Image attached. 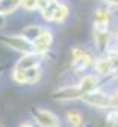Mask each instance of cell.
<instances>
[{"label":"cell","instance_id":"obj_1","mask_svg":"<svg viewBox=\"0 0 118 127\" xmlns=\"http://www.w3.org/2000/svg\"><path fill=\"white\" fill-rule=\"evenodd\" d=\"M0 43L15 52H19L21 55L34 53L32 41H30L21 32L19 34H0Z\"/></svg>","mask_w":118,"mask_h":127},{"label":"cell","instance_id":"obj_2","mask_svg":"<svg viewBox=\"0 0 118 127\" xmlns=\"http://www.w3.org/2000/svg\"><path fill=\"white\" fill-rule=\"evenodd\" d=\"M84 105H87L90 108H96V109H109L114 106V102H112V96L111 92H105V90H94V92H90L83 95V97L80 99Z\"/></svg>","mask_w":118,"mask_h":127},{"label":"cell","instance_id":"obj_3","mask_svg":"<svg viewBox=\"0 0 118 127\" xmlns=\"http://www.w3.org/2000/svg\"><path fill=\"white\" fill-rule=\"evenodd\" d=\"M50 97L58 102H74L83 97V92L78 87V84H63L55 89L50 93Z\"/></svg>","mask_w":118,"mask_h":127},{"label":"cell","instance_id":"obj_4","mask_svg":"<svg viewBox=\"0 0 118 127\" xmlns=\"http://www.w3.org/2000/svg\"><path fill=\"white\" fill-rule=\"evenodd\" d=\"M53 43H55V34H53V31H52L49 27H46V28H44V31L41 32V34H40V35L32 41L34 53H37V55H40V56L47 58V55H49V52H50V49H52Z\"/></svg>","mask_w":118,"mask_h":127},{"label":"cell","instance_id":"obj_5","mask_svg":"<svg viewBox=\"0 0 118 127\" xmlns=\"http://www.w3.org/2000/svg\"><path fill=\"white\" fill-rule=\"evenodd\" d=\"M31 117L40 127H60V120L56 114H53L49 109L41 108H31L30 109Z\"/></svg>","mask_w":118,"mask_h":127},{"label":"cell","instance_id":"obj_6","mask_svg":"<svg viewBox=\"0 0 118 127\" xmlns=\"http://www.w3.org/2000/svg\"><path fill=\"white\" fill-rule=\"evenodd\" d=\"M114 18H115L114 7H109V6H106V4H100V6L94 7L93 16H91V25L111 27Z\"/></svg>","mask_w":118,"mask_h":127},{"label":"cell","instance_id":"obj_7","mask_svg":"<svg viewBox=\"0 0 118 127\" xmlns=\"http://www.w3.org/2000/svg\"><path fill=\"white\" fill-rule=\"evenodd\" d=\"M114 69H115V68H114L112 62H111L106 56L99 55L97 58H94V64H93V69H91V71H93L97 77H100L102 80H103V78H111Z\"/></svg>","mask_w":118,"mask_h":127},{"label":"cell","instance_id":"obj_8","mask_svg":"<svg viewBox=\"0 0 118 127\" xmlns=\"http://www.w3.org/2000/svg\"><path fill=\"white\" fill-rule=\"evenodd\" d=\"M78 87L81 89L83 95L90 93V92H94L97 89H100L102 86V78L97 77L94 72H87V74H83L78 80Z\"/></svg>","mask_w":118,"mask_h":127},{"label":"cell","instance_id":"obj_9","mask_svg":"<svg viewBox=\"0 0 118 127\" xmlns=\"http://www.w3.org/2000/svg\"><path fill=\"white\" fill-rule=\"evenodd\" d=\"M93 64H94V56L90 52H86L77 61H71V71L81 77L83 74H87L88 71L93 69Z\"/></svg>","mask_w":118,"mask_h":127},{"label":"cell","instance_id":"obj_10","mask_svg":"<svg viewBox=\"0 0 118 127\" xmlns=\"http://www.w3.org/2000/svg\"><path fill=\"white\" fill-rule=\"evenodd\" d=\"M44 56H40L37 53H25V55H21L19 59L15 64V68H19V69H30L32 66H38L44 62Z\"/></svg>","mask_w":118,"mask_h":127},{"label":"cell","instance_id":"obj_11","mask_svg":"<svg viewBox=\"0 0 118 127\" xmlns=\"http://www.w3.org/2000/svg\"><path fill=\"white\" fill-rule=\"evenodd\" d=\"M69 13H71V9H69V4L65 1V0H60L53 13V19H52V24H63L68 18H69Z\"/></svg>","mask_w":118,"mask_h":127},{"label":"cell","instance_id":"obj_12","mask_svg":"<svg viewBox=\"0 0 118 127\" xmlns=\"http://www.w3.org/2000/svg\"><path fill=\"white\" fill-rule=\"evenodd\" d=\"M44 28H46V25H43V24H40V22H32V24H28V25H25V27H22V30H21V34L24 35V37H27L30 41H34L41 32L44 31Z\"/></svg>","mask_w":118,"mask_h":127},{"label":"cell","instance_id":"obj_13","mask_svg":"<svg viewBox=\"0 0 118 127\" xmlns=\"http://www.w3.org/2000/svg\"><path fill=\"white\" fill-rule=\"evenodd\" d=\"M25 72V86H34L43 78V68L41 65L32 66L30 69H24Z\"/></svg>","mask_w":118,"mask_h":127},{"label":"cell","instance_id":"obj_14","mask_svg":"<svg viewBox=\"0 0 118 127\" xmlns=\"http://www.w3.org/2000/svg\"><path fill=\"white\" fill-rule=\"evenodd\" d=\"M21 7V0H0V15L7 18Z\"/></svg>","mask_w":118,"mask_h":127},{"label":"cell","instance_id":"obj_15","mask_svg":"<svg viewBox=\"0 0 118 127\" xmlns=\"http://www.w3.org/2000/svg\"><path fill=\"white\" fill-rule=\"evenodd\" d=\"M65 120H66V124L69 127H81L83 123H84V117H83V114L78 109H69V111H66Z\"/></svg>","mask_w":118,"mask_h":127},{"label":"cell","instance_id":"obj_16","mask_svg":"<svg viewBox=\"0 0 118 127\" xmlns=\"http://www.w3.org/2000/svg\"><path fill=\"white\" fill-rule=\"evenodd\" d=\"M105 123H106L109 127H117L118 126V108L112 106V108L106 109Z\"/></svg>","mask_w":118,"mask_h":127},{"label":"cell","instance_id":"obj_17","mask_svg":"<svg viewBox=\"0 0 118 127\" xmlns=\"http://www.w3.org/2000/svg\"><path fill=\"white\" fill-rule=\"evenodd\" d=\"M21 9L27 13L38 12L40 9V0H21Z\"/></svg>","mask_w":118,"mask_h":127},{"label":"cell","instance_id":"obj_18","mask_svg":"<svg viewBox=\"0 0 118 127\" xmlns=\"http://www.w3.org/2000/svg\"><path fill=\"white\" fill-rule=\"evenodd\" d=\"M86 52H87V50H86V47H84V46H81V44H75V46H72V47H71V50H69L71 61H77V59H78V58H81Z\"/></svg>","mask_w":118,"mask_h":127},{"label":"cell","instance_id":"obj_19","mask_svg":"<svg viewBox=\"0 0 118 127\" xmlns=\"http://www.w3.org/2000/svg\"><path fill=\"white\" fill-rule=\"evenodd\" d=\"M102 4H106V6H109V7H114V9H117L118 7V0H99Z\"/></svg>","mask_w":118,"mask_h":127},{"label":"cell","instance_id":"obj_20","mask_svg":"<svg viewBox=\"0 0 118 127\" xmlns=\"http://www.w3.org/2000/svg\"><path fill=\"white\" fill-rule=\"evenodd\" d=\"M111 96H112V102H114V106H115V108H118V86L112 89V92H111Z\"/></svg>","mask_w":118,"mask_h":127},{"label":"cell","instance_id":"obj_21","mask_svg":"<svg viewBox=\"0 0 118 127\" xmlns=\"http://www.w3.org/2000/svg\"><path fill=\"white\" fill-rule=\"evenodd\" d=\"M111 80H114L115 83H118V68L114 69V72H112V77H111Z\"/></svg>","mask_w":118,"mask_h":127},{"label":"cell","instance_id":"obj_22","mask_svg":"<svg viewBox=\"0 0 118 127\" xmlns=\"http://www.w3.org/2000/svg\"><path fill=\"white\" fill-rule=\"evenodd\" d=\"M4 27H6V18L0 15V30H3Z\"/></svg>","mask_w":118,"mask_h":127},{"label":"cell","instance_id":"obj_23","mask_svg":"<svg viewBox=\"0 0 118 127\" xmlns=\"http://www.w3.org/2000/svg\"><path fill=\"white\" fill-rule=\"evenodd\" d=\"M112 46L117 49V52H118V37H115V35H114V41H112Z\"/></svg>","mask_w":118,"mask_h":127},{"label":"cell","instance_id":"obj_24","mask_svg":"<svg viewBox=\"0 0 118 127\" xmlns=\"http://www.w3.org/2000/svg\"><path fill=\"white\" fill-rule=\"evenodd\" d=\"M19 127H34V124L32 123H22Z\"/></svg>","mask_w":118,"mask_h":127},{"label":"cell","instance_id":"obj_25","mask_svg":"<svg viewBox=\"0 0 118 127\" xmlns=\"http://www.w3.org/2000/svg\"><path fill=\"white\" fill-rule=\"evenodd\" d=\"M1 69H3V66H0V74H1Z\"/></svg>","mask_w":118,"mask_h":127},{"label":"cell","instance_id":"obj_26","mask_svg":"<svg viewBox=\"0 0 118 127\" xmlns=\"http://www.w3.org/2000/svg\"><path fill=\"white\" fill-rule=\"evenodd\" d=\"M0 127H3V126H0Z\"/></svg>","mask_w":118,"mask_h":127}]
</instances>
